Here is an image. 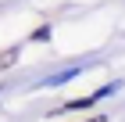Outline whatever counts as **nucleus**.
I'll return each mask as SVG.
<instances>
[{
    "label": "nucleus",
    "mask_w": 125,
    "mask_h": 122,
    "mask_svg": "<svg viewBox=\"0 0 125 122\" xmlns=\"http://www.w3.org/2000/svg\"><path fill=\"white\" fill-rule=\"evenodd\" d=\"M14 61H18V50H7V54H0V68L14 65Z\"/></svg>",
    "instance_id": "1"
},
{
    "label": "nucleus",
    "mask_w": 125,
    "mask_h": 122,
    "mask_svg": "<svg viewBox=\"0 0 125 122\" xmlns=\"http://www.w3.org/2000/svg\"><path fill=\"white\" fill-rule=\"evenodd\" d=\"M89 122H104V119H89Z\"/></svg>",
    "instance_id": "2"
}]
</instances>
